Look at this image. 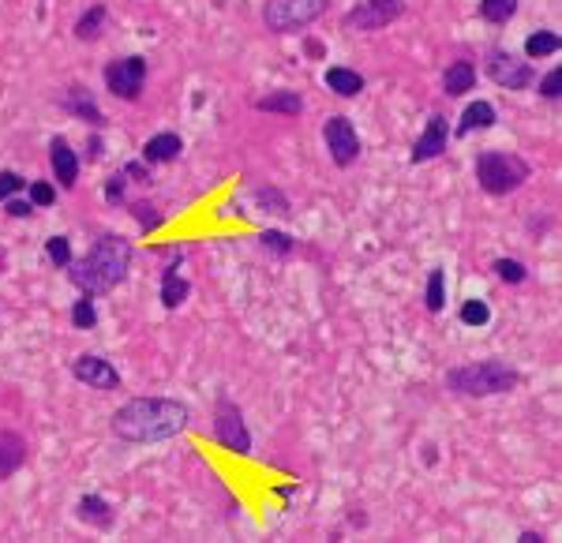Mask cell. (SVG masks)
<instances>
[{
  "label": "cell",
  "instance_id": "obj_1",
  "mask_svg": "<svg viewBox=\"0 0 562 543\" xmlns=\"http://www.w3.org/2000/svg\"><path fill=\"white\" fill-rule=\"evenodd\" d=\"M188 428V409L172 397H135L113 413V435L124 442H162Z\"/></svg>",
  "mask_w": 562,
  "mask_h": 543
},
{
  "label": "cell",
  "instance_id": "obj_2",
  "mask_svg": "<svg viewBox=\"0 0 562 543\" xmlns=\"http://www.w3.org/2000/svg\"><path fill=\"white\" fill-rule=\"evenodd\" d=\"M128 266H131V244L124 237H116V232H102V237L90 244L87 255L68 266V274L80 285V293L105 297L124 281Z\"/></svg>",
  "mask_w": 562,
  "mask_h": 543
},
{
  "label": "cell",
  "instance_id": "obj_3",
  "mask_svg": "<svg viewBox=\"0 0 562 543\" xmlns=\"http://www.w3.org/2000/svg\"><path fill=\"white\" fill-rule=\"evenodd\" d=\"M447 386L454 394H469V397H491V394H510L517 386V372L502 360H480L469 367H454L447 375Z\"/></svg>",
  "mask_w": 562,
  "mask_h": 543
},
{
  "label": "cell",
  "instance_id": "obj_4",
  "mask_svg": "<svg viewBox=\"0 0 562 543\" xmlns=\"http://www.w3.org/2000/svg\"><path fill=\"white\" fill-rule=\"evenodd\" d=\"M529 180V162L507 150H483L476 158V184L488 196H510Z\"/></svg>",
  "mask_w": 562,
  "mask_h": 543
},
{
  "label": "cell",
  "instance_id": "obj_5",
  "mask_svg": "<svg viewBox=\"0 0 562 543\" xmlns=\"http://www.w3.org/2000/svg\"><path fill=\"white\" fill-rule=\"evenodd\" d=\"M326 8H331V0H266L263 23L274 34H297L304 27H312Z\"/></svg>",
  "mask_w": 562,
  "mask_h": 543
},
{
  "label": "cell",
  "instance_id": "obj_6",
  "mask_svg": "<svg viewBox=\"0 0 562 543\" xmlns=\"http://www.w3.org/2000/svg\"><path fill=\"white\" fill-rule=\"evenodd\" d=\"M105 90L121 102H139V94L147 87V61L143 56H116L105 64Z\"/></svg>",
  "mask_w": 562,
  "mask_h": 543
},
{
  "label": "cell",
  "instance_id": "obj_7",
  "mask_svg": "<svg viewBox=\"0 0 562 543\" xmlns=\"http://www.w3.org/2000/svg\"><path fill=\"white\" fill-rule=\"evenodd\" d=\"M214 435L225 450L232 454H251V435H247V423H244V413L240 405H232L229 397H222L214 405Z\"/></svg>",
  "mask_w": 562,
  "mask_h": 543
},
{
  "label": "cell",
  "instance_id": "obj_8",
  "mask_svg": "<svg viewBox=\"0 0 562 543\" xmlns=\"http://www.w3.org/2000/svg\"><path fill=\"white\" fill-rule=\"evenodd\" d=\"M323 143L331 150L334 165H341V169H348L360 158V135H356L348 116H331V121L323 124Z\"/></svg>",
  "mask_w": 562,
  "mask_h": 543
},
{
  "label": "cell",
  "instance_id": "obj_9",
  "mask_svg": "<svg viewBox=\"0 0 562 543\" xmlns=\"http://www.w3.org/2000/svg\"><path fill=\"white\" fill-rule=\"evenodd\" d=\"M405 12V0H360L345 12V30H382Z\"/></svg>",
  "mask_w": 562,
  "mask_h": 543
},
{
  "label": "cell",
  "instance_id": "obj_10",
  "mask_svg": "<svg viewBox=\"0 0 562 543\" xmlns=\"http://www.w3.org/2000/svg\"><path fill=\"white\" fill-rule=\"evenodd\" d=\"M483 71H488L491 83H499L502 90H525L533 83V68L507 49H491L488 61H483Z\"/></svg>",
  "mask_w": 562,
  "mask_h": 543
},
{
  "label": "cell",
  "instance_id": "obj_11",
  "mask_svg": "<svg viewBox=\"0 0 562 543\" xmlns=\"http://www.w3.org/2000/svg\"><path fill=\"white\" fill-rule=\"evenodd\" d=\"M71 375L80 379L83 386H90V390H121V372H116V367L109 360H102V356H90V353L75 356L71 360Z\"/></svg>",
  "mask_w": 562,
  "mask_h": 543
},
{
  "label": "cell",
  "instance_id": "obj_12",
  "mask_svg": "<svg viewBox=\"0 0 562 543\" xmlns=\"http://www.w3.org/2000/svg\"><path fill=\"white\" fill-rule=\"evenodd\" d=\"M49 169H53V180L64 191H71L75 180H80V158H75V150L68 146L64 135H53L49 139Z\"/></svg>",
  "mask_w": 562,
  "mask_h": 543
},
{
  "label": "cell",
  "instance_id": "obj_13",
  "mask_svg": "<svg viewBox=\"0 0 562 543\" xmlns=\"http://www.w3.org/2000/svg\"><path fill=\"white\" fill-rule=\"evenodd\" d=\"M447 139H450V124H447V116H428V128L420 131V139H416V146H413V165H420V162H432V158H439L442 150H447Z\"/></svg>",
  "mask_w": 562,
  "mask_h": 543
},
{
  "label": "cell",
  "instance_id": "obj_14",
  "mask_svg": "<svg viewBox=\"0 0 562 543\" xmlns=\"http://www.w3.org/2000/svg\"><path fill=\"white\" fill-rule=\"evenodd\" d=\"M61 109L80 116V121H87L90 128H102L105 124V113L98 109V102H94V94L87 87H68L64 98H61Z\"/></svg>",
  "mask_w": 562,
  "mask_h": 543
},
{
  "label": "cell",
  "instance_id": "obj_15",
  "mask_svg": "<svg viewBox=\"0 0 562 543\" xmlns=\"http://www.w3.org/2000/svg\"><path fill=\"white\" fill-rule=\"evenodd\" d=\"M180 150H184V139L177 131H158L143 143V162L147 165H169V162L180 158Z\"/></svg>",
  "mask_w": 562,
  "mask_h": 543
},
{
  "label": "cell",
  "instance_id": "obj_16",
  "mask_svg": "<svg viewBox=\"0 0 562 543\" xmlns=\"http://www.w3.org/2000/svg\"><path fill=\"white\" fill-rule=\"evenodd\" d=\"M27 461V442L15 431H0V480H12Z\"/></svg>",
  "mask_w": 562,
  "mask_h": 543
},
{
  "label": "cell",
  "instance_id": "obj_17",
  "mask_svg": "<svg viewBox=\"0 0 562 543\" xmlns=\"http://www.w3.org/2000/svg\"><path fill=\"white\" fill-rule=\"evenodd\" d=\"M473 87H476V68L469 61H454L442 71V94H447V98H461V94H469Z\"/></svg>",
  "mask_w": 562,
  "mask_h": 543
},
{
  "label": "cell",
  "instance_id": "obj_18",
  "mask_svg": "<svg viewBox=\"0 0 562 543\" xmlns=\"http://www.w3.org/2000/svg\"><path fill=\"white\" fill-rule=\"evenodd\" d=\"M188 293H191L188 278L177 274V263H169L162 270V307H165V312H177V307L188 300Z\"/></svg>",
  "mask_w": 562,
  "mask_h": 543
},
{
  "label": "cell",
  "instance_id": "obj_19",
  "mask_svg": "<svg viewBox=\"0 0 562 543\" xmlns=\"http://www.w3.org/2000/svg\"><path fill=\"white\" fill-rule=\"evenodd\" d=\"M259 113H281V116H300L304 113V98L300 90H270L256 102Z\"/></svg>",
  "mask_w": 562,
  "mask_h": 543
},
{
  "label": "cell",
  "instance_id": "obj_20",
  "mask_svg": "<svg viewBox=\"0 0 562 543\" xmlns=\"http://www.w3.org/2000/svg\"><path fill=\"white\" fill-rule=\"evenodd\" d=\"M323 83L331 87V90L338 94V98H356V94L364 90V75L353 71V68H326Z\"/></svg>",
  "mask_w": 562,
  "mask_h": 543
},
{
  "label": "cell",
  "instance_id": "obj_21",
  "mask_svg": "<svg viewBox=\"0 0 562 543\" xmlns=\"http://www.w3.org/2000/svg\"><path fill=\"white\" fill-rule=\"evenodd\" d=\"M495 105L491 102H473L469 109L461 113V121H457V135H469L476 128H495Z\"/></svg>",
  "mask_w": 562,
  "mask_h": 543
},
{
  "label": "cell",
  "instance_id": "obj_22",
  "mask_svg": "<svg viewBox=\"0 0 562 543\" xmlns=\"http://www.w3.org/2000/svg\"><path fill=\"white\" fill-rule=\"evenodd\" d=\"M75 510H80V521H87V525H98V529L113 525V510H109V502L102 495H83Z\"/></svg>",
  "mask_w": 562,
  "mask_h": 543
},
{
  "label": "cell",
  "instance_id": "obj_23",
  "mask_svg": "<svg viewBox=\"0 0 562 543\" xmlns=\"http://www.w3.org/2000/svg\"><path fill=\"white\" fill-rule=\"evenodd\" d=\"M102 23H105V4L87 8L80 19H75V38H80V42H94V38L102 34Z\"/></svg>",
  "mask_w": 562,
  "mask_h": 543
},
{
  "label": "cell",
  "instance_id": "obj_24",
  "mask_svg": "<svg viewBox=\"0 0 562 543\" xmlns=\"http://www.w3.org/2000/svg\"><path fill=\"white\" fill-rule=\"evenodd\" d=\"M517 12V0H480V15L488 19V23L502 27V23H510Z\"/></svg>",
  "mask_w": 562,
  "mask_h": 543
},
{
  "label": "cell",
  "instance_id": "obj_25",
  "mask_svg": "<svg viewBox=\"0 0 562 543\" xmlns=\"http://www.w3.org/2000/svg\"><path fill=\"white\" fill-rule=\"evenodd\" d=\"M525 53L533 56H551V53H558V34L555 30H536V34H529L525 38Z\"/></svg>",
  "mask_w": 562,
  "mask_h": 543
},
{
  "label": "cell",
  "instance_id": "obj_26",
  "mask_svg": "<svg viewBox=\"0 0 562 543\" xmlns=\"http://www.w3.org/2000/svg\"><path fill=\"white\" fill-rule=\"evenodd\" d=\"M46 259H49L56 270H68V266L75 263L71 240H68V237H49V240H46Z\"/></svg>",
  "mask_w": 562,
  "mask_h": 543
},
{
  "label": "cell",
  "instance_id": "obj_27",
  "mask_svg": "<svg viewBox=\"0 0 562 543\" xmlns=\"http://www.w3.org/2000/svg\"><path fill=\"white\" fill-rule=\"evenodd\" d=\"M442 281H447V274L435 266L428 274V288H424V304H428V312H442V304H447V288H442Z\"/></svg>",
  "mask_w": 562,
  "mask_h": 543
},
{
  "label": "cell",
  "instance_id": "obj_28",
  "mask_svg": "<svg viewBox=\"0 0 562 543\" xmlns=\"http://www.w3.org/2000/svg\"><path fill=\"white\" fill-rule=\"evenodd\" d=\"M94 322H98V307H94V297H80L71 304V326L75 330H94Z\"/></svg>",
  "mask_w": 562,
  "mask_h": 543
},
{
  "label": "cell",
  "instance_id": "obj_29",
  "mask_svg": "<svg viewBox=\"0 0 562 543\" xmlns=\"http://www.w3.org/2000/svg\"><path fill=\"white\" fill-rule=\"evenodd\" d=\"M131 218L139 221V229H143V232H158V229H162V221H165V218L158 214V206L147 203V199L131 203Z\"/></svg>",
  "mask_w": 562,
  "mask_h": 543
},
{
  "label": "cell",
  "instance_id": "obj_30",
  "mask_svg": "<svg viewBox=\"0 0 562 543\" xmlns=\"http://www.w3.org/2000/svg\"><path fill=\"white\" fill-rule=\"evenodd\" d=\"M256 203L263 206V210H270V214H289V199L281 196L278 188H256Z\"/></svg>",
  "mask_w": 562,
  "mask_h": 543
},
{
  "label": "cell",
  "instance_id": "obj_31",
  "mask_svg": "<svg viewBox=\"0 0 562 543\" xmlns=\"http://www.w3.org/2000/svg\"><path fill=\"white\" fill-rule=\"evenodd\" d=\"M461 322L465 326H488L491 322V307L483 300H465L461 304Z\"/></svg>",
  "mask_w": 562,
  "mask_h": 543
},
{
  "label": "cell",
  "instance_id": "obj_32",
  "mask_svg": "<svg viewBox=\"0 0 562 543\" xmlns=\"http://www.w3.org/2000/svg\"><path fill=\"white\" fill-rule=\"evenodd\" d=\"M259 244L266 247V251H274V255H293V237L289 232H278V229H266L263 237H259Z\"/></svg>",
  "mask_w": 562,
  "mask_h": 543
},
{
  "label": "cell",
  "instance_id": "obj_33",
  "mask_svg": "<svg viewBox=\"0 0 562 543\" xmlns=\"http://www.w3.org/2000/svg\"><path fill=\"white\" fill-rule=\"evenodd\" d=\"M495 274H499V281H507V285H521V281H525L529 278V270L525 266H521L517 259H495Z\"/></svg>",
  "mask_w": 562,
  "mask_h": 543
},
{
  "label": "cell",
  "instance_id": "obj_34",
  "mask_svg": "<svg viewBox=\"0 0 562 543\" xmlns=\"http://www.w3.org/2000/svg\"><path fill=\"white\" fill-rule=\"evenodd\" d=\"M27 199H30L38 210H46V206L56 203V188L46 184V180H30V184H27Z\"/></svg>",
  "mask_w": 562,
  "mask_h": 543
},
{
  "label": "cell",
  "instance_id": "obj_35",
  "mask_svg": "<svg viewBox=\"0 0 562 543\" xmlns=\"http://www.w3.org/2000/svg\"><path fill=\"white\" fill-rule=\"evenodd\" d=\"M19 191H27V180L19 177L15 169H0V203H8Z\"/></svg>",
  "mask_w": 562,
  "mask_h": 543
},
{
  "label": "cell",
  "instance_id": "obj_36",
  "mask_svg": "<svg viewBox=\"0 0 562 543\" xmlns=\"http://www.w3.org/2000/svg\"><path fill=\"white\" fill-rule=\"evenodd\" d=\"M124 184H128L124 172H113V177L105 180V203L109 206H121L124 203Z\"/></svg>",
  "mask_w": 562,
  "mask_h": 543
},
{
  "label": "cell",
  "instance_id": "obj_37",
  "mask_svg": "<svg viewBox=\"0 0 562 543\" xmlns=\"http://www.w3.org/2000/svg\"><path fill=\"white\" fill-rule=\"evenodd\" d=\"M34 210H38V206H34L30 199H19V196H12V199L4 203V214H8V218H30Z\"/></svg>",
  "mask_w": 562,
  "mask_h": 543
},
{
  "label": "cell",
  "instance_id": "obj_38",
  "mask_svg": "<svg viewBox=\"0 0 562 543\" xmlns=\"http://www.w3.org/2000/svg\"><path fill=\"white\" fill-rule=\"evenodd\" d=\"M558 87H562V71L555 68V71H548V75H544V83H540V94H544L548 102H558V94H562Z\"/></svg>",
  "mask_w": 562,
  "mask_h": 543
},
{
  "label": "cell",
  "instance_id": "obj_39",
  "mask_svg": "<svg viewBox=\"0 0 562 543\" xmlns=\"http://www.w3.org/2000/svg\"><path fill=\"white\" fill-rule=\"evenodd\" d=\"M121 172H124L128 180H135V184H150V169H147V162H128Z\"/></svg>",
  "mask_w": 562,
  "mask_h": 543
},
{
  "label": "cell",
  "instance_id": "obj_40",
  "mask_svg": "<svg viewBox=\"0 0 562 543\" xmlns=\"http://www.w3.org/2000/svg\"><path fill=\"white\" fill-rule=\"evenodd\" d=\"M102 158H105V143H102V135L94 131L87 139V162H102Z\"/></svg>",
  "mask_w": 562,
  "mask_h": 543
},
{
  "label": "cell",
  "instance_id": "obj_41",
  "mask_svg": "<svg viewBox=\"0 0 562 543\" xmlns=\"http://www.w3.org/2000/svg\"><path fill=\"white\" fill-rule=\"evenodd\" d=\"M540 539H544L540 532H521V543H540Z\"/></svg>",
  "mask_w": 562,
  "mask_h": 543
}]
</instances>
